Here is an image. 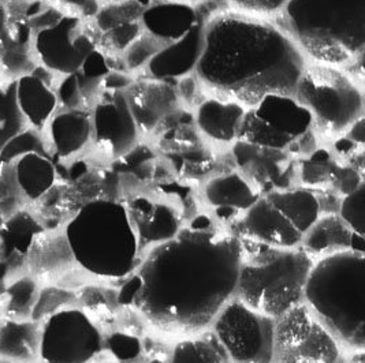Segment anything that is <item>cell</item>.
Returning <instances> with one entry per match:
<instances>
[{
	"instance_id": "obj_38",
	"label": "cell",
	"mask_w": 365,
	"mask_h": 363,
	"mask_svg": "<svg viewBox=\"0 0 365 363\" xmlns=\"http://www.w3.org/2000/svg\"><path fill=\"white\" fill-rule=\"evenodd\" d=\"M32 152L51 154L44 132L28 127L6 144V147L0 152V157L6 164H13L18 157Z\"/></svg>"
},
{
	"instance_id": "obj_41",
	"label": "cell",
	"mask_w": 365,
	"mask_h": 363,
	"mask_svg": "<svg viewBox=\"0 0 365 363\" xmlns=\"http://www.w3.org/2000/svg\"><path fill=\"white\" fill-rule=\"evenodd\" d=\"M24 196L18 189L13 164L0 169V214L6 219L16 214L24 205Z\"/></svg>"
},
{
	"instance_id": "obj_59",
	"label": "cell",
	"mask_w": 365,
	"mask_h": 363,
	"mask_svg": "<svg viewBox=\"0 0 365 363\" xmlns=\"http://www.w3.org/2000/svg\"><path fill=\"white\" fill-rule=\"evenodd\" d=\"M152 363H162V362H152Z\"/></svg>"
},
{
	"instance_id": "obj_15",
	"label": "cell",
	"mask_w": 365,
	"mask_h": 363,
	"mask_svg": "<svg viewBox=\"0 0 365 363\" xmlns=\"http://www.w3.org/2000/svg\"><path fill=\"white\" fill-rule=\"evenodd\" d=\"M232 163L264 197L269 193L294 187L296 163L287 152L266 148L237 140L232 144Z\"/></svg>"
},
{
	"instance_id": "obj_58",
	"label": "cell",
	"mask_w": 365,
	"mask_h": 363,
	"mask_svg": "<svg viewBox=\"0 0 365 363\" xmlns=\"http://www.w3.org/2000/svg\"><path fill=\"white\" fill-rule=\"evenodd\" d=\"M359 363H364V361H363V358H361V359H360V362Z\"/></svg>"
},
{
	"instance_id": "obj_21",
	"label": "cell",
	"mask_w": 365,
	"mask_h": 363,
	"mask_svg": "<svg viewBox=\"0 0 365 363\" xmlns=\"http://www.w3.org/2000/svg\"><path fill=\"white\" fill-rule=\"evenodd\" d=\"M260 243L274 248H299L302 235L293 224L266 199L260 197L240 219V232Z\"/></svg>"
},
{
	"instance_id": "obj_16",
	"label": "cell",
	"mask_w": 365,
	"mask_h": 363,
	"mask_svg": "<svg viewBox=\"0 0 365 363\" xmlns=\"http://www.w3.org/2000/svg\"><path fill=\"white\" fill-rule=\"evenodd\" d=\"M125 95L144 140H148L170 116L182 108L173 81L137 75Z\"/></svg>"
},
{
	"instance_id": "obj_33",
	"label": "cell",
	"mask_w": 365,
	"mask_h": 363,
	"mask_svg": "<svg viewBox=\"0 0 365 363\" xmlns=\"http://www.w3.org/2000/svg\"><path fill=\"white\" fill-rule=\"evenodd\" d=\"M339 164V160H336L330 148L319 145L312 153L297 160V182L301 183V187L311 189L314 191L323 190L327 186H331Z\"/></svg>"
},
{
	"instance_id": "obj_9",
	"label": "cell",
	"mask_w": 365,
	"mask_h": 363,
	"mask_svg": "<svg viewBox=\"0 0 365 363\" xmlns=\"http://www.w3.org/2000/svg\"><path fill=\"white\" fill-rule=\"evenodd\" d=\"M212 332L232 363H271L275 320L232 297L216 315Z\"/></svg>"
},
{
	"instance_id": "obj_28",
	"label": "cell",
	"mask_w": 365,
	"mask_h": 363,
	"mask_svg": "<svg viewBox=\"0 0 365 363\" xmlns=\"http://www.w3.org/2000/svg\"><path fill=\"white\" fill-rule=\"evenodd\" d=\"M351 231L338 214L322 215L301 238L299 248L311 258H322L350 250Z\"/></svg>"
},
{
	"instance_id": "obj_19",
	"label": "cell",
	"mask_w": 365,
	"mask_h": 363,
	"mask_svg": "<svg viewBox=\"0 0 365 363\" xmlns=\"http://www.w3.org/2000/svg\"><path fill=\"white\" fill-rule=\"evenodd\" d=\"M140 248L158 246L177 236L182 223L180 211L170 202L147 196H134L126 205Z\"/></svg>"
},
{
	"instance_id": "obj_50",
	"label": "cell",
	"mask_w": 365,
	"mask_h": 363,
	"mask_svg": "<svg viewBox=\"0 0 365 363\" xmlns=\"http://www.w3.org/2000/svg\"><path fill=\"white\" fill-rule=\"evenodd\" d=\"M345 135L349 137L353 142L364 147L365 145V116L360 117L357 122H354Z\"/></svg>"
},
{
	"instance_id": "obj_11",
	"label": "cell",
	"mask_w": 365,
	"mask_h": 363,
	"mask_svg": "<svg viewBox=\"0 0 365 363\" xmlns=\"http://www.w3.org/2000/svg\"><path fill=\"white\" fill-rule=\"evenodd\" d=\"M103 344L92 318L81 309L66 307L41 322L38 357L44 363H89Z\"/></svg>"
},
{
	"instance_id": "obj_27",
	"label": "cell",
	"mask_w": 365,
	"mask_h": 363,
	"mask_svg": "<svg viewBox=\"0 0 365 363\" xmlns=\"http://www.w3.org/2000/svg\"><path fill=\"white\" fill-rule=\"evenodd\" d=\"M41 324L34 320L0 318V359L11 363L34 361L38 355Z\"/></svg>"
},
{
	"instance_id": "obj_25",
	"label": "cell",
	"mask_w": 365,
	"mask_h": 363,
	"mask_svg": "<svg viewBox=\"0 0 365 363\" xmlns=\"http://www.w3.org/2000/svg\"><path fill=\"white\" fill-rule=\"evenodd\" d=\"M260 197L263 196L237 169L214 175L202 186V199L214 209L229 208L244 214Z\"/></svg>"
},
{
	"instance_id": "obj_7",
	"label": "cell",
	"mask_w": 365,
	"mask_h": 363,
	"mask_svg": "<svg viewBox=\"0 0 365 363\" xmlns=\"http://www.w3.org/2000/svg\"><path fill=\"white\" fill-rule=\"evenodd\" d=\"M293 96L311 112L320 141L335 140L365 116L364 83L341 67L307 60Z\"/></svg>"
},
{
	"instance_id": "obj_23",
	"label": "cell",
	"mask_w": 365,
	"mask_h": 363,
	"mask_svg": "<svg viewBox=\"0 0 365 363\" xmlns=\"http://www.w3.org/2000/svg\"><path fill=\"white\" fill-rule=\"evenodd\" d=\"M208 17L199 7L174 0H158L143 10L141 26L162 44H171L190 32L200 19Z\"/></svg>"
},
{
	"instance_id": "obj_5",
	"label": "cell",
	"mask_w": 365,
	"mask_h": 363,
	"mask_svg": "<svg viewBox=\"0 0 365 363\" xmlns=\"http://www.w3.org/2000/svg\"><path fill=\"white\" fill-rule=\"evenodd\" d=\"M76 264L91 275L120 279L138 266L140 243L126 205L111 199L88 201L65 228Z\"/></svg>"
},
{
	"instance_id": "obj_29",
	"label": "cell",
	"mask_w": 365,
	"mask_h": 363,
	"mask_svg": "<svg viewBox=\"0 0 365 363\" xmlns=\"http://www.w3.org/2000/svg\"><path fill=\"white\" fill-rule=\"evenodd\" d=\"M297 231L304 235L322 216L315 191L305 187H290L264 196Z\"/></svg>"
},
{
	"instance_id": "obj_51",
	"label": "cell",
	"mask_w": 365,
	"mask_h": 363,
	"mask_svg": "<svg viewBox=\"0 0 365 363\" xmlns=\"http://www.w3.org/2000/svg\"><path fill=\"white\" fill-rule=\"evenodd\" d=\"M10 10H9V3L7 0H0V41L7 33L9 26H10Z\"/></svg>"
},
{
	"instance_id": "obj_55",
	"label": "cell",
	"mask_w": 365,
	"mask_h": 363,
	"mask_svg": "<svg viewBox=\"0 0 365 363\" xmlns=\"http://www.w3.org/2000/svg\"><path fill=\"white\" fill-rule=\"evenodd\" d=\"M174 1H180V3H185V4H189V6H195V7H197L200 4L205 3L207 0H174Z\"/></svg>"
},
{
	"instance_id": "obj_14",
	"label": "cell",
	"mask_w": 365,
	"mask_h": 363,
	"mask_svg": "<svg viewBox=\"0 0 365 363\" xmlns=\"http://www.w3.org/2000/svg\"><path fill=\"white\" fill-rule=\"evenodd\" d=\"M92 147L116 160L143 141L125 93L100 90L91 107Z\"/></svg>"
},
{
	"instance_id": "obj_26",
	"label": "cell",
	"mask_w": 365,
	"mask_h": 363,
	"mask_svg": "<svg viewBox=\"0 0 365 363\" xmlns=\"http://www.w3.org/2000/svg\"><path fill=\"white\" fill-rule=\"evenodd\" d=\"M18 189L24 199L37 202L56 186L58 168L47 153H26L13 163Z\"/></svg>"
},
{
	"instance_id": "obj_43",
	"label": "cell",
	"mask_w": 365,
	"mask_h": 363,
	"mask_svg": "<svg viewBox=\"0 0 365 363\" xmlns=\"http://www.w3.org/2000/svg\"><path fill=\"white\" fill-rule=\"evenodd\" d=\"M226 3L234 11L253 17L275 19L282 14L290 0H226Z\"/></svg>"
},
{
	"instance_id": "obj_32",
	"label": "cell",
	"mask_w": 365,
	"mask_h": 363,
	"mask_svg": "<svg viewBox=\"0 0 365 363\" xmlns=\"http://www.w3.org/2000/svg\"><path fill=\"white\" fill-rule=\"evenodd\" d=\"M170 363H232L215 333L201 332L178 342Z\"/></svg>"
},
{
	"instance_id": "obj_40",
	"label": "cell",
	"mask_w": 365,
	"mask_h": 363,
	"mask_svg": "<svg viewBox=\"0 0 365 363\" xmlns=\"http://www.w3.org/2000/svg\"><path fill=\"white\" fill-rule=\"evenodd\" d=\"M143 32L144 31L140 21L130 22L115 28L107 33L100 34L98 47L100 50L104 51L107 55L120 56L122 52L126 50Z\"/></svg>"
},
{
	"instance_id": "obj_53",
	"label": "cell",
	"mask_w": 365,
	"mask_h": 363,
	"mask_svg": "<svg viewBox=\"0 0 365 363\" xmlns=\"http://www.w3.org/2000/svg\"><path fill=\"white\" fill-rule=\"evenodd\" d=\"M10 272H9V266L6 264L4 260L0 258V287H4V281L9 278Z\"/></svg>"
},
{
	"instance_id": "obj_52",
	"label": "cell",
	"mask_w": 365,
	"mask_h": 363,
	"mask_svg": "<svg viewBox=\"0 0 365 363\" xmlns=\"http://www.w3.org/2000/svg\"><path fill=\"white\" fill-rule=\"evenodd\" d=\"M350 251H354V253H359V254H365V236L351 232Z\"/></svg>"
},
{
	"instance_id": "obj_37",
	"label": "cell",
	"mask_w": 365,
	"mask_h": 363,
	"mask_svg": "<svg viewBox=\"0 0 365 363\" xmlns=\"http://www.w3.org/2000/svg\"><path fill=\"white\" fill-rule=\"evenodd\" d=\"M163 47L165 44H162L159 40L143 32L120 55L125 71L134 77L141 75L150 65V60Z\"/></svg>"
},
{
	"instance_id": "obj_46",
	"label": "cell",
	"mask_w": 365,
	"mask_h": 363,
	"mask_svg": "<svg viewBox=\"0 0 365 363\" xmlns=\"http://www.w3.org/2000/svg\"><path fill=\"white\" fill-rule=\"evenodd\" d=\"M175 89L180 102L185 110L193 111L201 100L207 96L197 75L193 73L175 83Z\"/></svg>"
},
{
	"instance_id": "obj_48",
	"label": "cell",
	"mask_w": 365,
	"mask_h": 363,
	"mask_svg": "<svg viewBox=\"0 0 365 363\" xmlns=\"http://www.w3.org/2000/svg\"><path fill=\"white\" fill-rule=\"evenodd\" d=\"M134 75L119 71V70H111L101 81L100 90L104 92H113V93H125L128 88L133 83Z\"/></svg>"
},
{
	"instance_id": "obj_47",
	"label": "cell",
	"mask_w": 365,
	"mask_h": 363,
	"mask_svg": "<svg viewBox=\"0 0 365 363\" xmlns=\"http://www.w3.org/2000/svg\"><path fill=\"white\" fill-rule=\"evenodd\" d=\"M361 183H364L363 172H360L351 165L339 164L334 175L331 187L344 197L346 194H350L351 191H354Z\"/></svg>"
},
{
	"instance_id": "obj_31",
	"label": "cell",
	"mask_w": 365,
	"mask_h": 363,
	"mask_svg": "<svg viewBox=\"0 0 365 363\" xmlns=\"http://www.w3.org/2000/svg\"><path fill=\"white\" fill-rule=\"evenodd\" d=\"M44 231V226L34 214L24 208L18 209L0 228V258L6 260L14 254L28 257L34 241Z\"/></svg>"
},
{
	"instance_id": "obj_6",
	"label": "cell",
	"mask_w": 365,
	"mask_h": 363,
	"mask_svg": "<svg viewBox=\"0 0 365 363\" xmlns=\"http://www.w3.org/2000/svg\"><path fill=\"white\" fill-rule=\"evenodd\" d=\"M241 265L235 297L253 310L278 320L304 302V288L314 265L301 248H281L237 235Z\"/></svg>"
},
{
	"instance_id": "obj_12",
	"label": "cell",
	"mask_w": 365,
	"mask_h": 363,
	"mask_svg": "<svg viewBox=\"0 0 365 363\" xmlns=\"http://www.w3.org/2000/svg\"><path fill=\"white\" fill-rule=\"evenodd\" d=\"M166 164L187 177L208 174L215 165V148L197 132L193 114L181 108L148 138Z\"/></svg>"
},
{
	"instance_id": "obj_10",
	"label": "cell",
	"mask_w": 365,
	"mask_h": 363,
	"mask_svg": "<svg viewBox=\"0 0 365 363\" xmlns=\"http://www.w3.org/2000/svg\"><path fill=\"white\" fill-rule=\"evenodd\" d=\"M341 344L302 302L275 320L271 363H341Z\"/></svg>"
},
{
	"instance_id": "obj_36",
	"label": "cell",
	"mask_w": 365,
	"mask_h": 363,
	"mask_svg": "<svg viewBox=\"0 0 365 363\" xmlns=\"http://www.w3.org/2000/svg\"><path fill=\"white\" fill-rule=\"evenodd\" d=\"M144 7L135 1H101L99 11L92 19L93 28L99 34L107 33L122 25L141 19Z\"/></svg>"
},
{
	"instance_id": "obj_42",
	"label": "cell",
	"mask_w": 365,
	"mask_h": 363,
	"mask_svg": "<svg viewBox=\"0 0 365 363\" xmlns=\"http://www.w3.org/2000/svg\"><path fill=\"white\" fill-rule=\"evenodd\" d=\"M71 300V294L58 287H47L38 291L37 300L34 303L31 320L43 322L51 314L66 309L67 303Z\"/></svg>"
},
{
	"instance_id": "obj_39",
	"label": "cell",
	"mask_w": 365,
	"mask_h": 363,
	"mask_svg": "<svg viewBox=\"0 0 365 363\" xmlns=\"http://www.w3.org/2000/svg\"><path fill=\"white\" fill-rule=\"evenodd\" d=\"M338 216L350 231L365 236V182L341 199Z\"/></svg>"
},
{
	"instance_id": "obj_3",
	"label": "cell",
	"mask_w": 365,
	"mask_h": 363,
	"mask_svg": "<svg viewBox=\"0 0 365 363\" xmlns=\"http://www.w3.org/2000/svg\"><path fill=\"white\" fill-rule=\"evenodd\" d=\"M274 21L308 60L341 67L364 83L365 0H290Z\"/></svg>"
},
{
	"instance_id": "obj_57",
	"label": "cell",
	"mask_w": 365,
	"mask_h": 363,
	"mask_svg": "<svg viewBox=\"0 0 365 363\" xmlns=\"http://www.w3.org/2000/svg\"><path fill=\"white\" fill-rule=\"evenodd\" d=\"M4 165H6V163H4V162H3V159L0 157V169H1Z\"/></svg>"
},
{
	"instance_id": "obj_8",
	"label": "cell",
	"mask_w": 365,
	"mask_h": 363,
	"mask_svg": "<svg viewBox=\"0 0 365 363\" xmlns=\"http://www.w3.org/2000/svg\"><path fill=\"white\" fill-rule=\"evenodd\" d=\"M238 140L284 150L296 160L320 145L311 112L293 95L283 93H269L247 110Z\"/></svg>"
},
{
	"instance_id": "obj_4",
	"label": "cell",
	"mask_w": 365,
	"mask_h": 363,
	"mask_svg": "<svg viewBox=\"0 0 365 363\" xmlns=\"http://www.w3.org/2000/svg\"><path fill=\"white\" fill-rule=\"evenodd\" d=\"M304 303L339 344L364 351L365 254L346 250L314 261Z\"/></svg>"
},
{
	"instance_id": "obj_13",
	"label": "cell",
	"mask_w": 365,
	"mask_h": 363,
	"mask_svg": "<svg viewBox=\"0 0 365 363\" xmlns=\"http://www.w3.org/2000/svg\"><path fill=\"white\" fill-rule=\"evenodd\" d=\"M96 47L98 40L88 31L85 19L68 11L53 26L34 34L37 63L56 77L77 73Z\"/></svg>"
},
{
	"instance_id": "obj_49",
	"label": "cell",
	"mask_w": 365,
	"mask_h": 363,
	"mask_svg": "<svg viewBox=\"0 0 365 363\" xmlns=\"http://www.w3.org/2000/svg\"><path fill=\"white\" fill-rule=\"evenodd\" d=\"M141 290V279L137 273H133L130 279L123 284V287L119 291L118 302L122 306H134L137 297Z\"/></svg>"
},
{
	"instance_id": "obj_44",
	"label": "cell",
	"mask_w": 365,
	"mask_h": 363,
	"mask_svg": "<svg viewBox=\"0 0 365 363\" xmlns=\"http://www.w3.org/2000/svg\"><path fill=\"white\" fill-rule=\"evenodd\" d=\"M107 348L118 362L132 363L141 355L143 344L133 335L114 332L107 339Z\"/></svg>"
},
{
	"instance_id": "obj_45",
	"label": "cell",
	"mask_w": 365,
	"mask_h": 363,
	"mask_svg": "<svg viewBox=\"0 0 365 363\" xmlns=\"http://www.w3.org/2000/svg\"><path fill=\"white\" fill-rule=\"evenodd\" d=\"M55 90L59 101V108H63V110L88 108L76 73L65 77H58Z\"/></svg>"
},
{
	"instance_id": "obj_2",
	"label": "cell",
	"mask_w": 365,
	"mask_h": 363,
	"mask_svg": "<svg viewBox=\"0 0 365 363\" xmlns=\"http://www.w3.org/2000/svg\"><path fill=\"white\" fill-rule=\"evenodd\" d=\"M307 60L274 19L226 7L205 21L204 48L195 74L207 95L250 108L269 93L294 95Z\"/></svg>"
},
{
	"instance_id": "obj_18",
	"label": "cell",
	"mask_w": 365,
	"mask_h": 363,
	"mask_svg": "<svg viewBox=\"0 0 365 363\" xmlns=\"http://www.w3.org/2000/svg\"><path fill=\"white\" fill-rule=\"evenodd\" d=\"M58 77L47 68L37 65L34 71L16 80L18 110L28 127L44 132L51 117L59 110L56 96Z\"/></svg>"
},
{
	"instance_id": "obj_1",
	"label": "cell",
	"mask_w": 365,
	"mask_h": 363,
	"mask_svg": "<svg viewBox=\"0 0 365 363\" xmlns=\"http://www.w3.org/2000/svg\"><path fill=\"white\" fill-rule=\"evenodd\" d=\"M240 265V238L212 217L196 216L138 264L141 290L134 307L167 335L201 333L235 297Z\"/></svg>"
},
{
	"instance_id": "obj_20",
	"label": "cell",
	"mask_w": 365,
	"mask_h": 363,
	"mask_svg": "<svg viewBox=\"0 0 365 363\" xmlns=\"http://www.w3.org/2000/svg\"><path fill=\"white\" fill-rule=\"evenodd\" d=\"M205 21V18L200 19L182 38L165 46L141 75L177 83L183 77L193 74L204 48Z\"/></svg>"
},
{
	"instance_id": "obj_22",
	"label": "cell",
	"mask_w": 365,
	"mask_h": 363,
	"mask_svg": "<svg viewBox=\"0 0 365 363\" xmlns=\"http://www.w3.org/2000/svg\"><path fill=\"white\" fill-rule=\"evenodd\" d=\"M44 135L53 157L61 162L76 159L92 147L91 110L59 108L44 129Z\"/></svg>"
},
{
	"instance_id": "obj_54",
	"label": "cell",
	"mask_w": 365,
	"mask_h": 363,
	"mask_svg": "<svg viewBox=\"0 0 365 363\" xmlns=\"http://www.w3.org/2000/svg\"><path fill=\"white\" fill-rule=\"evenodd\" d=\"M103 1H122V0H103ZM128 1H135V3H138L141 7L147 9L148 6L153 4V3L158 1V0H128Z\"/></svg>"
},
{
	"instance_id": "obj_35",
	"label": "cell",
	"mask_w": 365,
	"mask_h": 363,
	"mask_svg": "<svg viewBox=\"0 0 365 363\" xmlns=\"http://www.w3.org/2000/svg\"><path fill=\"white\" fill-rule=\"evenodd\" d=\"M28 129L16 101V81L0 77V152L19 132Z\"/></svg>"
},
{
	"instance_id": "obj_24",
	"label": "cell",
	"mask_w": 365,
	"mask_h": 363,
	"mask_svg": "<svg viewBox=\"0 0 365 363\" xmlns=\"http://www.w3.org/2000/svg\"><path fill=\"white\" fill-rule=\"evenodd\" d=\"M34 31L25 18L11 17L10 26L0 41V77L16 81L34 71L37 59L34 51Z\"/></svg>"
},
{
	"instance_id": "obj_34",
	"label": "cell",
	"mask_w": 365,
	"mask_h": 363,
	"mask_svg": "<svg viewBox=\"0 0 365 363\" xmlns=\"http://www.w3.org/2000/svg\"><path fill=\"white\" fill-rule=\"evenodd\" d=\"M38 291V283L34 276L21 275L14 278L0 291V312L10 318H31Z\"/></svg>"
},
{
	"instance_id": "obj_30",
	"label": "cell",
	"mask_w": 365,
	"mask_h": 363,
	"mask_svg": "<svg viewBox=\"0 0 365 363\" xmlns=\"http://www.w3.org/2000/svg\"><path fill=\"white\" fill-rule=\"evenodd\" d=\"M26 263L31 266L32 273L43 278H52L67 270L76 261L65 232L51 236L44 231L34 241L26 257Z\"/></svg>"
},
{
	"instance_id": "obj_17",
	"label": "cell",
	"mask_w": 365,
	"mask_h": 363,
	"mask_svg": "<svg viewBox=\"0 0 365 363\" xmlns=\"http://www.w3.org/2000/svg\"><path fill=\"white\" fill-rule=\"evenodd\" d=\"M247 107L227 98L207 95L192 111L200 135L214 148H232L238 140Z\"/></svg>"
},
{
	"instance_id": "obj_56",
	"label": "cell",
	"mask_w": 365,
	"mask_h": 363,
	"mask_svg": "<svg viewBox=\"0 0 365 363\" xmlns=\"http://www.w3.org/2000/svg\"><path fill=\"white\" fill-rule=\"evenodd\" d=\"M4 221H6V217H4V216L1 215V214H0V228H1V227H3V224H4Z\"/></svg>"
}]
</instances>
